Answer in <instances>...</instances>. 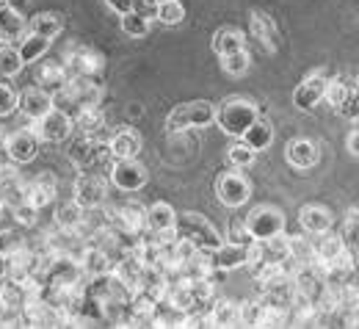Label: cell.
Wrapping results in <instances>:
<instances>
[{
  "instance_id": "obj_22",
  "label": "cell",
  "mask_w": 359,
  "mask_h": 329,
  "mask_svg": "<svg viewBox=\"0 0 359 329\" xmlns=\"http://www.w3.org/2000/svg\"><path fill=\"white\" fill-rule=\"evenodd\" d=\"M249 22H252V34L257 36V42L269 53H276L279 50V31H276V25H273V20L269 14L266 11H252Z\"/></svg>"
},
{
  "instance_id": "obj_8",
  "label": "cell",
  "mask_w": 359,
  "mask_h": 329,
  "mask_svg": "<svg viewBox=\"0 0 359 329\" xmlns=\"http://www.w3.org/2000/svg\"><path fill=\"white\" fill-rule=\"evenodd\" d=\"M111 183L119 188V191H138V188L147 186L149 175H147V166L138 161V158H122V161H114L111 169Z\"/></svg>"
},
{
  "instance_id": "obj_3",
  "label": "cell",
  "mask_w": 359,
  "mask_h": 329,
  "mask_svg": "<svg viewBox=\"0 0 359 329\" xmlns=\"http://www.w3.org/2000/svg\"><path fill=\"white\" fill-rule=\"evenodd\" d=\"M216 119V105L210 100H191L180 102L177 108L166 116V130L169 133H185L194 128H208Z\"/></svg>"
},
{
  "instance_id": "obj_34",
  "label": "cell",
  "mask_w": 359,
  "mask_h": 329,
  "mask_svg": "<svg viewBox=\"0 0 359 329\" xmlns=\"http://www.w3.org/2000/svg\"><path fill=\"white\" fill-rule=\"evenodd\" d=\"M64 28V20L55 14V11H42L36 14L31 22H28V31L31 34H39V36H47V39H55Z\"/></svg>"
},
{
  "instance_id": "obj_49",
  "label": "cell",
  "mask_w": 359,
  "mask_h": 329,
  "mask_svg": "<svg viewBox=\"0 0 359 329\" xmlns=\"http://www.w3.org/2000/svg\"><path fill=\"white\" fill-rule=\"evenodd\" d=\"M116 14H128L130 8H133V0H105Z\"/></svg>"
},
{
  "instance_id": "obj_42",
  "label": "cell",
  "mask_w": 359,
  "mask_h": 329,
  "mask_svg": "<svg viewBox=\"0 0 359 329\" xmlns=\"http://www.w3.org/2000/svg\"><path fill=\"white\" fill-rule=\"evenodd\" d=\"M226 163H229L232 169H246V166L255 163V149L246 147L243 141H238V144L229 147V152H226Z\"/></svg>"
},
{
  "instance_id": "obj_38",
  "label": "cell",
  "mask_w": 359,
  "mask_h": 329,
  "mask_svg": "<svg viewBox=\"0 0 359 329\" xmlns=\"http://www.w3.org/2000/svg\"><path fill=\"white\" fill-rule=\"evenodd\" d=\"M155 17L163 22V25H177L185 20V6L180 0H158V11Z\"/></svg>"
},
{
  "instance_id": "obj_12",
  "label": "cell",
  "mask_w": 359,
  "mask_h": 329,
  "mask_svg": "<svg viewBox=\"0 0 359 329\" xmlns=\"http://www.w3.org/2000/svg\"><path fill=\"white\" fill-rule=\"evenodd\" d=\"M69 75H83V78H102L105 72V55L94 47H75L67 58Z\"/></svg>"
},
{
  "instance_id": "obj_24",
  "label": "cell",
  "mask_w": 359,
  "mask_h": 329,
  "mask_svg": "<svg viewBox=\"0 0 359 329\" xmlns=\"http://www.w3.org/2000/svg\"><path fill=\"white\" fill-rule=\"evenodd\" d=\"M81 269H83V274H86V277L108 274V271L114 269V257H111L105 249L86 243V249H83V255H81Z\"/></svg>"
},
{
  "instance_id": "obj_18",
  "label": "cell",
  "mask_w": 359,
  "mask_h": 329,
  "mask_svg": "<svg viewBox=\"0 0 359 329\" xmlns=\"http://www.w3.org/2000/svg\"><path fill=\"white\" fill-rule=\"evenodd\" d=\"M17 108L28 116V119H42L47 111L53 108V94L45 92L42 86H28L25 92L17 97Z\"/></svg>"
},
{
  "instance_id": "obj_27",
  "label": "cell",
  "mask_w": 359,
  "mask_h": 329,
  "mask_svg": "<svg viewBox=\"0 0 359 329\" xmlns=\"http://www.w3.org/2000/svg\"><path fill=\"white\" fill-rule=\"evenodd\" d=\"M241 141L246 144V147H252L255 152H263V149H269L271 141H273V128H271L269 119H263V116H257L246 130H243V136Z\"/></svg>"
},
{
  "instance_id": "obj_35",
  "label": "cell",
  "mask_w": 359,
  "mask_h": 329,
  "mask_svg": "<svg viewBox=\"0 0 359 329\" xmlns=\"http://www.w3.org/2000/svg\"><path fill=\"white\" fill-rule=\"evenodd\" d=\"M313 257V241L307 235H287V260L285 263H307Z\"/></svg>"
},
{
  "instance_id": "obj_26",
  "label": "cell",
  "mask_w": 359,
  "mask_h": 329,
  "mask_svg": "<svg viewBox=\"0 0 359 329\" xmlns=\"http://www.w3.org/2000/svg\"><path fill=\"white\" fill-rule=\"evenodd\" d=\"M299 224L304 227V233L310 235L326 233V230H332V213L320 205H304L299 210Z\"/></svg>"
},
{
  "instance_id": "obj_19",
  "label": "cell",
  "mask_w": 359,
  "mask_h": 329,
  "mask_svg": "<svg viewBox=\"0 0 359 329\" xmlns=\"http://www.w3.org/2000/svg\"><path fill=\"white\" fill-rule=\"evenodd\" d=\"M210 263L216 271H235L241 266H246V243H219L213 252H210Z\"/></svg>"
},
{
  "instance_id": "obj_15",
  "label": "cell",
  "mask_w": 359,
  "mask_h": 329,
  "mask_svg": "<svg viewBox=\"0 0 359 329\" xmlns=\"http://www.w3.org/2000/svg\"><path fill=\"white\" fill-rule=\"evenodd\" d=\"M72 128L81 130V136H89V139L97 141H108L111 139V128L105 125V114L100 105H91V108H83L72 116Z\"/></svg>"
},
{
  "instance_id": "obj_33",
  "label": "cell",
  "mask_w": 359,
  "mask_h": 329,
  "mask_svg": "<svg viewBox=\"0 0 359 329\" xmlns=\"http://www.w3.org/2000/svg\"><path fill=\"white\" fill-rule=\"evenodd\" d=\"M313 252L318 257V263H329L332 257H337L340 252H348L340 241V235H332L329 230L326 233H318V241L313 243Z\"/></svg>"
},
{
  "instance_id": "obj_43",
  "label": "cell",
  "mask_w": 359,
  "mask_h": 329,
  "mask_svg": "<svg viewBox=\"0 0 359 329\" xmlns=\"http://www.w3.org/2000/svg\"><path fill=\"white\" fill-rule=\"evenodd\" d=\"M8 213H11V219H14L17 224H22V227H34L36 219H39V210H36L31 202H25V199L14 202V205L8 208Z\"/></svg>"
},
{
  "instance_id": "obj_46",
  "label": "cell",
  "mask_w": 359,
  "mask_h": 329,
  "mask_svg": "<svg viewBox=\"0 0 359 329\" xmlns=\"http://www.w3.org/2000/svg\"><path fill=\"white\" fill-rule=\"evenodd\" d=\"M14 108H17V92L8 83H0V116L14 114Z\"/></svg>"
},
{
  "instance_id": "obj_52",
  "label": "cell",
  "mask_w": 359,
  "mask_h": 329,
  "mask_svg": "<svg viewBox=\"0 0 359 329\" xmlns=\"http://www.w3.org/2000/svg\"><path fill=\"white\" fill-rule=\"evenodd\" d=\"M0 3H8V0H0Z\"/></svg>"
},
{
  "instance_id": "obj_4",
  "label": "cell",
  "mask_w": 359,
  "mask_h": 329,
  "mask_svg": "<svg viewBox=\"0 0 359 329\" xmlns=\"http://www.w3.org/2000/svg\"><path fill=\"white\" fill-rule=\"evenodd\" d=\"M175 233L185 241H191L196 249H205V252H213L219 243H222V235L219 230L199 213L194 210H185V213H177L175 216Z\"/></svg>"
},
{
  "instance_id": "obj_47",
  "label": "cell",
  "mask_w": 359,
  "mask_h": 329,
  "mask_svg": "<svg viewBox=\"0 0 359 329\" xmlns=\"http://www.w3.org/2000/svg\"><path fill=\"white\" fill-rule=\"evenodd\" d=\"M133 11H138L147 20H152L155 11H158V0H133Z\"/></svg>"
},
{
  "instance_id": "obj_50",
  "label": "cell",
  "mask_w": 359,
  "mask_h": 329,
  "mask_svg": "<svg viewBox=\"0 0 359 329\" xmlns=\"http://www.w3.org/2000/svg\"><path fill=\"white\" fill-rule=\"evenodd\" d=\"M346 144H348V152H351V155H359V133L357 130H351V136H348V139H346Z\"/></svg>"
},
{
  "instance_id": "obj_45",
  "label": "cell",
  "mask_w": 359,
  "mask_h": 329,
  "mask_svg": "<svg viewBox=\"0 0 359 329\" xmlns=\"http://www.w3.org/2000/svg\"><path fill=\"white\" fill-rule=\"evenodd\" d=\"M20 246H25V238L17 233V230H0V252H3V255L14 252V249H20Z\"/></svg>"
},
{
  "instance_id": "obj_11",
  "label": "cell",
  "mask_w": 359,
  "mask_h": 329,
  "mask_svg": "<svg viewBox=\"0 0 359 329\" xmlns=\"http://www.w3.org/2000/svg\"><path fill=\"white\" fill-rule=\"evenodd\" d=\"M216 196L226 208H241L252 196V188H249V180L241 172H224L216 180Z\"/></svg>"
},
{
  "instance_id": "obj_30",
  "label": "cell",
  "mask_w": 359,
  "mask_h": 329,
  "mask_svg": "<svg viewBox=\"0 0 359 329\" xmlns=\"http://www.w3.org/2000/svg\"><path fill=\"white\" fill-rule=\"evenodd\" d=\"M208 327H238V304L229 299H216L208 313Z\"/></svg>"
},
{
  "instance_id": "obj_41",
  "label": "cell",
  "mask_w": 359,
  "mask_h": 329,
  "mask_svg": "<svg viewBox=\"0 0 359 329\" xmlns=\"http://www.w3.org/2000/svg\"><path fill=\"white\" fill-rule=\"evenodd\" d=\"M340 241H343V246L357 257L359 252V219H357V208L354 210H348V219H346V224H343V235H340Z\"/></svg>"
},
{
  "instance_id": "obj_21",
  "label": "cell",
  "mask_w": 359,
  "mask_h": 329,
  "mask_svg": "<svg viewBox=\"0 0 359 329\" xmlns=\"http://www.w3.org/2000/svg\"><path fill=\"white\" fill-rule=\"evenodd\" d=\"M108 149H111L114 161L138 158V152H141V136H138L135 130H130V128L116 130V133H111V139H108Z\"/></svg>"
},
{
  "instance_id": "obj_31",
  "label": "cell",
  "mask_w": 359,
  "mask_h": 329,
  "mask_svg": "<svg viewBox=\"0 0 359 329\" xmlns=\"http://www.w3.org/2000/svg\"><path fill=\"white\" fill-rule=\"evenodd\" d=\"M210 47H213V53H219V55H229V53L246 47V36H243L238 28H219L216 36H213V42H210Z\"/></svg>"
},
{
  "instance_id": "obj_36",
  "label": "cell",
  "mask_w": 359,
  "mask_h": 329,
  "mask_svg": "<svg viewBox=\"0 0 359 329\" xmlns=\"http://www.w3.org/2000/svg\"><path fill=\"white\" fill-rule=\"evenodd\" d=\"M249 64H252V58H249L246 47H243V50H235V53H229V55H222V69H224L226 75H232V78L246 75V72H249Z\"/></svg>"
},
{
  "instance_id": "obj_29",
  "label": "cell",
  "mask_w": 359,
  "mask_h": 329,
  "mask_svg": "<svg viewBox=\"0 0 359 329\" xmlns=\"http://www.w3.org/2000/svg\"><path fill=\"white\" fill-rule=\"evenodd\" d=\"M86 213H89V208H81L75 199L72 202H67V205H61L58 208V213H55V227H64V230H83V224H86Z\"/></svg>"
},
{
  "instance_id": "obj_23",
  "label": "cell",
  "mask_w": 359,
  "mask_h": 329,
  "mask_svg": "<svg viewBox=\"0 0 359 329\" xmlns=\"http://www.w3.org/2000/svg\"><path fill=\"white\" fill-rule=\"evenodd\" d=\"M285 158L296 169H310L318 163V144L310 139H293L285 149Z\"/></svg>"
},
{
  "instance_id": "obj_32",
  "label": "cell",
  "mask_w": 359,
  "mask_h": 329,
  "mask_svg": "<svg viewBox=\"0 0 359 329\" xmlns=\"http://www.w3.org/2000/svg\"><path fill=\"white\" fill-rule=\"evenodd\" d=\"M175 216H177V210L169 202H155L147 208V227L149 230H169V227H175Z\"/></svg>"
},
{
  "instance_id": "obj_48",
  "label": "cell",
  "mask_w": 359,
  "mask_h": 329,
  "mask_svg": "<svg viewBox=\"0 0 359 329\" xmlns=\"http://www.w3.org/2000/svg\"><path fill=\"white\" fill-rule=\"evenodd\" d=\"M334 111H337L340 116H346V119H351V122H354V119H357V92L351 94L340 108H334Z\"/></svg>"
},
{
  "instance_id": "obj_10",
  "label": "cell",
  "mask_w": 359,
  "mask_h": 329,
  "mask_svg": "<svg viewBox=\"0 0 359 329\" xmlns=\"http://www.w3.org/2000/svg\"><path fill=\"white\" fill-rule=\"evenodd\" d=\"M36 136L39 141H50V144H61L72 136V116L64 114L61 108H50L42 119H36Z\"/></svg>"
},
{
  "instance_id": "obj_7",
  "label": "cell",
  "mask_w": 359,
  "mask_h": 329,
  "mask_svg": "<svg viewBox=\"0 0 359 329\" xmlns=\"http://www.w3.org/2000/svg\"><path fill=\"white\" fill-rule=\"evenodd\" d=\"M243 222H246V230L252 235V241H266V238L285 233V213L279 208H273V205L252 208V213Z\"/></svg>"
},
{
  "instance_id": "obj_2",
  "label": "cell",
  "mask_w": 359,
  "mask_h": 329,
  "mask_svg": "<svg viewBox=\"0 0 359 329\" xmlns=\"http://www.w3.org/2000/svg\"><path fill=\"white\" fill-rule=\"evenodd\" d=\"M257 116H260L257 105H255L249 97H238V94L226 97L224 102L219 105V111H216L219 128L224 130L226 136H232V139H241L243 130H246Z\"/></svg>"
},
{
  "instance_id": "obj_6",
  "label": "cell",
  "mask_w": 359,
  "mask_h": 329,
  "mask_svg": "<svg viewBox=\"0 0 359 329\" xmlns=\"http://www.w3.org/2000/svg\"><path fill=\"white\" fill-rule=\"evenodd\" d=\"M108 222H111V227H116L119 233L125 235L128 249H130L133 243H138V238L147 227V205L128 199V202H122V205L108 210Z\"/></svg>"
},
{
  "instance_id": "obj_51",
  "label": "cell",
  "mask_w": 359,
  "mask_h": 329,
  "mask_svg": "<svg viewBox=\"0 0 359 329\" xmlns=\"http://www.w3.org/2000/svg\"><path fill=\"white\" fill-rule=\"evenodd\" d=\"M6 144V133H3V128H0V147Z\"/></svg>"
},
{
  "instance_id": "obj_20",
  "label": "cell",
  "mask_w": 359,
  "mask_h": 329,
  "mask_svg": "<svg viewBox=\"0 0 359 329\" xmlns=\"http://www.w3.org/2000/svg\"><path fill=\"white\" fill-rule=\"evenodd\" d=\"M22 188H25V183H22L20 169L11 163H0V202L11 208L14 202L22 199Z\"/></svg>"
},
{
  "instance_id": "obj_28",
  "label": "cell",
  "mask_w": 359,
  "mask_h": 329,
  "mask_svg": "<svg viewBox=\"0 0 359 329\" xmlns=\"http://www.w3.org/2000/svg\"><path fill=\"white\" fill-rule=\"evenodd\" d=\"M50 42L53 39H47V36H39V34H25L22 39H20V47H17V53H20V58H22V64H36L39 58H45V53L50 50Z\"/></svg>"
},
{
  "instance_id": "obj_1",
  "label": "cell",
  "mask_w": 359,
  "mask_h": 329,
  "mask_svg": "<svg viewBox=\"0 0 359 329\" xmlns=\"http://www.w3.org/2000/svg\"><path fill=\"white\" fill-rule=\"evenodd\" d=\"M102 100V83L100 78H83V75H69V81L53 92V108H61L64 114L75 116L78 111L100 105Z\"/></svg>"
},
{
  "instance_id": "obj_14",
  "label": "cell",
  "mask_w": 359,
  "mask_h": 329,
  "mask_svg": "<svg viewBox=\"0 0 359 329\" xmlns=\"http://www.w3.org/2000/svg\"><path fill=\"white\" fill-rule=\"evenodd\" d=\"M6 152L14 163H31L39 155V136L36 130H14L11 136H6Z\"/></svg>"
},
{
  "instance_id": "obj_17",
  "label": "cell",
  "mask_w": 359,
  "mask_h": 329,
  "mask_svg": "<svg viewBox=\"0 0 359 329\" xmlns=\"http://www.w3.org/2000/svg\"><path fill=\"white\" fill-rule=\"evenodd\" d=\"M25 34H28L25 17H22L14 6L0 3V42H3V45H14V42H20Z\"/></svg>"
},
{
  "instance_id": "obj_40",
  "label": "cell",
  "mask_w": 359,
  "mask_h": 329,
  "mask_svg": "<svg viewBox=\"0 0 359 329\" xmlns=\"http://www.w3.org/2000/svg\"><path fill=\"white\" fill-rule=\"evenodd\" d=\"M122 31L128 34V36H133V39H141V36H147L149 34V20L147 17H141L138 11H128V14H122Z\"/></svg>"
},
{
  "instance_id": "obj_13",
  "label": "cell",
  "mask_w": 359,
  "mask_h": 329,
  "mask_svg": "<svg viewBox=\"0 0 359 329\" xmlns=\"http://www.w3.org/2000/svg\"><path fill=\"white\" fill-rule=\"evenodd\" d=\"M326 92V69H313L293 92V105L299 111H313L318 102H323Z\"/></svg>"
},
{
  "instance_id": "obj_16",
  "label": "cell",
  "mask_w": 359,
  "mask_h": 329,
  "mask_svg": "<svg viewBox=\"0 0 359 329\" xmlns=\"http://www.w3.org/2000/svg\"><path fill=\"white\" fill-rule=\"evenodd\" d=\"M55 191H58V180H55L50 172H42V175H36L31 183H25L22 199L31 202L36 210H42V208H47V205L55 199Z\"/></svg>"
},
{
  "instance_id": "obj_5",
  "label": "cell",
  "mask_w": 359,
  "mask_h": 329,
  "mask_svg": "<svg viewBox=\"0 0 359 329\" xmlns=\"http://www.w3.org/2000/svg\"><path fill=\"white\" fill-rule=\"evenodd\" d=\"M69 161L81 169V172H91V175H102V169H111L114 155L108 149V141H97L89 136H81L69 147Z\"/></svg>"
},
{
  "instance_id": "obj_39",
  "label": "cell",
  "mask_w": 359,
  "mask_h": 329,
  "mask_svg": "<svg viewBox=\"0 0 359 329\" xmlns=\"http://www.w3.org/2000/svg\"><path fill=\"white\" fill-rule=\"evenodd\" d=\"M22 67H25V64H22L17 47H11V45L0 47V75H3V78H14V75H20Z\"/></svg>"
},
{
  "instance_id": "obj_9",
  "label": "cell",
  "mask_w": 359,
  "mask_h": 329,
  "mask_svg": "<svg viewBox=\"0 0 359 329\" xmlns=\"http://www.w3.org/2000/svg\"><path fill=\"white\" fill-rule=\"evenodd\" d=\"M72 196L81 208H102L105 205V196H108V180L102 175H91L83 172L75 186H72Z\"/></svg>"
},
{
  "instance_id": "obj_25",
  "label": "cell",
  "mask_w": 359,
  "mask_h": 329,
  "mask_svg": "<svg viewBox=\"0 0 359 329\" xmlns=\"http://www.w3.org/2000/svg\"><path fill=\"white\" fill-rule=\"evenodd\" d=\"M67 81H69V69H67V64H61V61H45V64H39L36 86H42L45 92L53 94L55 89H61Z\"/></svg>"
},
{
  "instance_id": "obj_37",
  "label": "cell",
  "mask_w": 359,
  "mask_h": 329,
  "mask_svg": "<svg viewBox=\"0 0 359 329\" xmlns=\"http://www.w3.org/2000/svg\"><path fill=\"white\" fill-rule=\"evenodd\" d=\"M354 92H357V86H348L343 78H334V81H326V92H323V97H326V102H329L332 108H340Z\"/></svg>"
},
{
  "instance_id": "obj_44",
  "label": "cell",
  "mask_w": 359,
  "mask_h": 329,
  "mask_svg": "<svg viewBox=\"0 0 359 329\" xmlns=\"http://www.w3.org/2000/svg\"><path fill=\"white\" fill-rule=\"evenodd\" d=\"M226 241H229V243H249V241H252V235L246 230V222H243V219H232V222H229Z\"/></svg>"
}]
</instances>
